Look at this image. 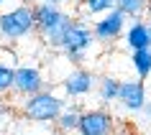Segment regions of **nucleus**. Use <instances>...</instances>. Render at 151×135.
Masks as SVG:
<instances>
[{"label": "nucleus", "mask_w": 151, "mask_h": 135, "mask_svg": "<svg viewBox=\"0 0 151 135\" xmlns=\"http://www.w3.org/2000/svg\"><path fill=\"white\" fill-rule=\"evenodd\" d=\"M33 16H36V31L41 33V38L46 41L51 48H59L67 26H69L74 18H72L69 13H64L56 3H49V0L33 3Z\"/></svg>", "instance_id": "obj_1"}, {"label": "nucleus", "mask_w": 151, "mask_h": 135, "mask_svg": "<svg viewBox=\"0 0 151 135\" xmlns=\"http://www.w3.org/2000/svg\"><path fill=\"white\" fill-rule=\"evenodd\" d=\"M97 95H100V102H118V95H120V82L115 77H103L97 82Z\"/></svg>", "instance_id": "obj_13"}, {"label": "nucleus", "mask_w": 151, "mask_h": 135, "mask_svg": "<svg viewBox=\"0 0 151 135\" xmlns=\"http://www.w3.org/2000/svg\"><path fill=\"white\" fill-rule=\"evenodd\" d=\"M115 8L128 18H143L149 13V0H115Z\"/></svg>", "instance_id": "obj_14"}, {"label": "nucleus", "mask_w": 151, "mask_h": 135, "mask_svg": "<svg viewBox=\"0 0 151 135\" xmlns=\"http://www.w3.org/2000/svg\"><path fill=\"white\" fill-rule=\"evenodd\" d=\"M126 26H128V16L120 13L118 8H113V10H108V13H103V16L92 23V33H95L97 43H113V41L123 38Z\"/></svg>", "instance_id": "obj_5"}, {"label": "nucleus", "mask_w": 151, "mask_h": 135, "mask_svg": "<svg viewBox=\"0 0 151 135\" xmlns=\"http://www.w3.org/2000/svg\"><path fill=\"white\" fill-rule=\"evenodd\" d=\"M49 3H56V5H62V3H69V0H49Z\"/></svg>", "instance_id": "obj_20"}, {"label": "nucleus", "mask_w": 151, "mask_h": 135, "mask_svg": "<svg viewBox=\"0 0 151 135\" xmlns=\"http://www.w3.org/2000/svg\"><path fill=\"white\" fill-rule=\"evenodd\" d=\"M5 3H8V0H0V8H3V5H5Z\"/></svg>", "instance_id": "obj_23"}, {"label": "nucleus", "mask_w": 151, "mask_h": 135, "mask_svg": "<svg viewBox=\"0 0 151 135\" xmlns=\"http://www.w3.org/2000/svg\"><path fill=\"white\" fill-rule=\"evenodd\" d=\"M118 102L123 104V110H128V112H141V110H143V104L149 102L143 79H128V82H120Z\"/></svg>", "instance_id": "obj_8"}, {"label": "nucleus", "mask_w": 151, "mask_h": 135, "mask_svg": "<svg viewBox=\"0 0 151 135\" xmlns=\"http://www.w3.org/2000/svg\"><path fill=\"white\" fill-rule=\"evenodd\" d=\"M23 3H28V5H33V3H39V0H23Z\"/></svg>", "instance_id": "obj_22"}, {"label": "nucleus", "mask_w": 151, "mask_h": 135, "mask_svg": "<svg viewBox=\"0 0 151 135\" xmlns=\"http://www.w3.org/2000/svg\"><path fill=\"white\" fill-rule=\"evenodd\" d=\"M97 43L95 33H92V28H90L87 23H82V21H72L69 26H67V31H64V38H62V51L64 56L69 59L72 64H82L85 61V56L92 51V46Z\"/></svg>", "instance_id": "obj_3"}, {"label": "nucleus", "mask_w": 151, "mask_h": 135, "mask_svg": "<svg viewBox=\"0 0 151 135\" xmlns=\"http://www.w3.org/2000/svg\"><path fill=\"white\" fill-rule=\"evenodd\" d=\"M123 135H143V133H138V130H126Z\"/></svg>", "instance_id": "obj_19"}, {"label": "nucleus", "mask_w": 151, "mask_h": 135, "mask_svg": "<svg viewBox=\"0 0 151 135\" xmlns=\"http://www.w3.org/2000/svg\"><path fill=\"white\" fill-rule=\"evenodd\" d=\"M115 130V120L110 112L105 110H85L80 115V135H113Z\"/></svg>", "instance_id": "obj_6"}, {"label": "nucleus", "mask_w": 151, "mask_h": 135, "mask_svg": "<svg viewBox=\"0 0 151 135\" xmlns=\"http://www.w3.org/2000/svg\"><path fill=\"white\" fill-rule=\"evenodd\" d=\"M85 16H103L115 8V0H80Z\"/></svg>", "instance_id": "obj_15"}, {"label": "nucleus", "mask_w": 151, "mask_h": 135, "mask_svg": "<svg viewBox=\"0 0 151 135\" xmlns=\"http://www.w3.org/2000/svg\"><path fill=\"white\" fill-rule=\"evenodd\" d=\"M128 51H138V48H149L151 46V31H149V21L143 18H131V23L126 26L123 33Z\"/></svg>", "instance_id": "obj_10"}, {"label": "nucleus", "mask_w": 151, "mask_h": 135, "mask_svg": "<svg viewBox=\"0 0 151 135\" xmlns=\"http://www.w3.org/2000/svg\"><path fill=\"white\" fill-rule=\"evenodd\" d=\"M54 135H64V133H54Z\"/></svg>", "instance_id": "obj_26"}, {"label": "nucleus", "mask_w": 151, "mask_h": 135, "mask_svg": "<svg viewBox=\"0 0 151 135\" xmlns=\"http://www.w3.org/2000/svg\"><path fill=\"white\" fill-rule=\"evenodd\" d=\"M146 18H151V0H149V13H146Z\"/></svg>", "instance_id": "obj_21"}, {"label": "nucleus", "mask_w": 151, "mask_h": 135, "mask_svg": "<svg viewBox=\"0 0 151 135\" xmlns=\"http://www.w3.org/2000/svg\"><path fill=\"white\" fill-rule=\"evenodd\" d=\"M41 89H46L44 74L36 66H16V79H13V92L21 97H31Z\"/></svg>", "instance_id": "obj_7"}, {"label": "nucleus", "mask_w": 151, "mask_h": 135, "mask_svg": "<svg viewBox=\"0 0 151 135\" xmlns=\"http://www.w3.org/2000/svg\"><path fill=\"white\" fill-rule=\"evenodd\" d=\"M80 115L82 112L77 110V107H64L62 110V115H59V117H56V130H59V133H77V127H80Z\"/></svg>", "instance_id": "obj_11"}, {"label": "nucleus", "mask_w": 151, "mask_h": 135, "mask_svg": "<svg viewBox=\"0 0 151 135\" xmlns=\"http://www.w3.org/2000/svg\"><path fill=\"white\" fill-rule=\"evenodd\" d=\"M36 31V16H33V5L23 3L16 8L0 13V36L5 41H16Z\"/></svg>", "instance_id": "obj_4"}, {"label": "nucleus", "mask_w": 151, "mask_h": 135, "mask_svg": "<svg viewBox=\"0 0 151 135\" xmlns=\"http://www.w3.org/2000/svg\"><path fill=\"white\" fill-rule=\"evenodd\" d=\"M131 64H133L138 79H149L151 77V46L149 48H138V51H131Z\"/></svg>", "instance_id": "obj_12"}, {"label": "nucleus", "mask_w": 151, "mask_h": 135, "mask_svg": "<svg viewBox=\"0 0 151 135\" xmlns=\"http://www.w3.org/2000/svg\"><path fill=\"white\" fill-rule=\"evenodd\" d=\"M0 107H3V95H0Z\"/></svg>", "instance_id": "obj_25"}, {"label": "nucleus", "mask_w": 151, "mask_h": 135, "mask_svg": "<svg viewBox=\"0 0 151 135\" xmlns=\"http://www.w3.org/2000/svg\"><path fill=\"white\" fill-rule=\"evenodd\" d=\"M0 64H8V66H18V56L10 48H0Z\"/></svg>", "instance_id": "obj_17"}, {"label": "nucleus", "mask_w": 151, "mask_h": 135, "mask_svg": "<svg viewBox=\"0 0 151 135\" xmlns=\"http://www.w3.org/2000/svg\"><path fill=\"white\" fill-rule=\"evenodd\" d=\"M141 112L146 115V117H151V102H146V104H143V110H141Z\"/></svg>", "instance_id": "obj_18"}, {"label": "nucleus", "mask_w": 151, "mask_h": 135, "mask_svg": "<svg viewBox=\"0 0 151 135\" xmlns=\"http://www.w3.org/2000/svg\"><path fill=\"white\" fill-rule=\"evenodd\" d=\"M97 84L95 74L87 72V69H74V72L62 82V89L67 97H85L87 92H92Z\"/></svg>", "instance_id": "obj_9"}, {"label": "nucleus", "mask_w": 151, "mask_h": 135, "mask_svg": "<svg viewBox=\"0 0 151 135\" xmlns=\"http://www.w3.org/2000/svg\"><path fill=\"white\" fill-rule=\"evenodd\" d=\"M64 107H67L64 97L51 89H41L31 97H23V115L33 122H56Z\"/></svg>", "instance_id": "obj_2"}, {"label": "nucleus", "mask_w": 151, "mask_h": 135, "mask_svg": "<svg viewBox=\"0 0 151 135\" xmlns=\"http://www.w3.org/2000/svg\"><path fill=\"white\" fill-rule=\"evenodd\" d=\"M13 79H16V66L0 64V95L13 92Z\"/></svg>", "instance_id": "obj_16"}, {"label": "nucleus", "mask_w": 151, "mask_h": 135, "mask_svg": "<svg viewBox=\"0 0 151 135\" xmlns=\"http://www.w3.org/2000/svg\"><path fill=\"white\" fill-rule=\"evenodd\" d=\"M146 21H149V31H151V18H146Z\"/></svg>", "instance_id": "obj_24"}]
</instances>
